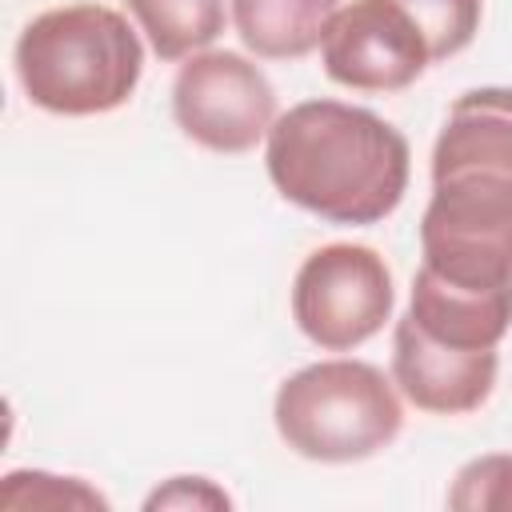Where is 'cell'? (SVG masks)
Here are the masks:
<instances>
[{
	"instance_id": "1",
	"label": "cell",
	"mask_w": 512,
	"mask_h": 512,
	"mask_svg": "<svg viewBox=\"0 0 512 512\" xmlns=\"http://www.w3.org/2000/svg\"><path fill=\"white\" fill-rule=\"evenodd\" d=\"M264 168L276 192L328 224H380L408 192L412 152L400 128L360 104L304 100L268 128Z\"/></svg>"
},
{
	"instance_id": "2",
	"label": "cell",
	"mask_w": 512,
	"mask_h": 512,
	"mask_svg": "<svg viewBox=\"0 0 512 512\" xmlns=\"http://www.w3.org/2000/svg\"><path fill=\"white\" fill-rule=\"evenodd\" d=\"M140 72V36L108 4L80 0L48 8L16 40V80L52 116H104L128 104Z\"/></svg>"
},
{
	"instance_id": "3",
	"label": "cell",
	"mask_w": 512,
	"mask_h": 512,
	"mask_svg": "<svg viewBox=\"0 0 512 512\" xmlns=\"http://www.w3.org/2000/svg\"><path fill=\"white\" fill-rule=\"evenodd\" d=\"M272 420L296 456L316 464H356L400 436L404 408L376 364L336 356L292 372L276 388Z\"/></svg>"
},
{
	"instance_id": "4",
	"label": "cell",
	"mask_w": 512,
	"mask_h": 512,
	"mask_svg": "<svg viewBox=\"0 0 512 512\" xmlns=\"http://www.w3.org/2000/svg\"><path fill=\"white\" fill-rule=\"evenodd\" d=\"M420 248L424 268L456 288H512V180L480 172L432 180Z\"/></svg>"
},
{
	"instance_id": "5",
	"label": "cell",
	"mask_w": 512,
	"mask_h": 512,
	"mask_svg": "<svg viewBox=\"0 0 512 512\" xmlns=\"http://www.w3.org/2000/svg\"><path fill=\"white\" fill-rule=\"evenodd\" d=\"M392 272L368 244H324L296 268L292 320L324 352H352L392 320Z\"/></svg>"
},
{
	"instance_id": "6",
	"label": "cell",
	"mask_w": 512,
	"mask_h": 512,
	"mask_svg": "<svg viewBox=\"0 0 512 512\" xmlns=\"http://www.w3.org/2000/svg\"><path fill=\"white\" fill-rule=\"evenodd\" d=\"M172 116L208 152H248L276 124V88L264 68L228 48L188 56L172 80Z\"/></svg>"
},
{
	"instance_id": "7",
	"label": "cell",
	"mask_w": 512,
	"mask_h": 512,
	"mask_svg": "<svg viewBox=\"0 0 512 512\" xmlns=\"http://www.w3.org/2000/svg\"><path fill=\"white\" fill-rule=\"evenodd\" d=\"M328 80L352 92H404L432 64L428 40L396 0H352L324 28Z\"/></svg>"
},
{
	"instance_id": "8",
	"label": "cell",
	"mask_w": 512,
	"mask_h": 512,
	"mask_svg": "<svg viewBox=\"0 0 512 512\" xmlns=\"http://www.w3.org/2000/svg\"><path fill=\"white\" fill-rule=\"evenodd\" d=\"M500 356L496 348L468 352L448 348L420 332V324L404 312L392 332V384L404 392L408 404L436 416L476 412L496 388Z\"/></svg>"
},
{
	"instance_id": "9",
	"label": "cell",
	"mask_w": 512,
	"mask_h": 512,
	"mask_svg": "<svg viewBox=\"0 0 512 512\" xmlns=\"http://www.w3.org/2000/svg\"><path fill=\"white\" fill-rule=\"evenodd\" d=\"M480 172L512 180V88H472L456 96L432 148V180Z\"/></svg>"
},
{
	"instance_id": "10",
	"label": "cell",
	"mask_w": 512,
	"mask_h": 512,
	"mask_svg": "<svg viewBox=\"0 0 512 512\" xmlns=\"http://www.w3.org/2000/svg\"><path fill=\"white\" fill-rule=\"evenodd\" d=\"M408 316L420 324V332H428L448 348L484 352L496 348L512 324V288H496V292L456 288L420 264V272L412 276Z\"/></svg>"
},
{
	"instance_id": "11",
	"label": "cell",
	"mask_w": 512,
	"mask_h": 512,
	"mask_svg": "<svg viewBox=\"0 0 512 512\" xmlns=\"http://www.w3.org/2000/svg\"><path fill=\"white\" fill-rule=\"evenodd\" d=\"M340 0H232V24L260 60H300L320 48Z\"/></svg>"
},
{
	"instance_id": "12",
	"label": "cell",
	"mask_w": 512,
	"mask_h": 512,
	"mask_svg": "<svg viewBox=\"0 0 512 512\" xmlns=\"http://www.w3.org/2000/svg\"><path fill=\"white\" fill-rule=\"evenodd\" d=\"M160 60H188L204 52L228 24L224 0H124Z\"/></svg>"
},
{
	"instance_id": "13",
	"label": "cell",
	"mask_w": 512,
	"mask_h": 512,
	"mask_svg": "<svg viewBox=\"0 0 512 512\" xmlns=\"http://www.w3.org/2000/svg\"><path fill=\"white\" fill-rule=\"evenodd\" d=\"M396 4L424 32L432 64L464 52L476 40L480 16H484V0H396Z\"/></svg>"
},
{
	"instance_id": "14",
	"label": "cell",
	"mask_w": 512,
	"mask_h": 512,
	"mask_svg": "<svg viewBox=\"0 0 512 512\" xmlns=\"http://www.w3.org/2000/svg\"><path fill=\"white\" fill-rule=\"evenodd\" d=\"M0 508H108V500L76 476L52 472H8L0 484Z\"/></svg>"
},
{
	"instance_id": "15",
	"label": "cell",
	"mask_w": 512,
	"mask_h": 512,
	"mask_svg": "<svg viewBox=\"0 0 512 512\" xmlns=\"http://www.w3.org/2000/svg\"><path fill=\"white\" fill-rule=\"evenodd\" d=\"M448 508L508 512L512 508V452H488V456L468 460L448 488Z\"/></svg>"
},
{
	"instance_id": "16",
	"label": "cell",
	"mask_w": 512,
	"mask_h": 512,
	"mask_svg": "<svg viewBox=\"0 0 512 512\" xmlns=\"http://www.w3.org/2000/svg\"><path fill=\"white\" fill-rule=\"evenodd\" d=\"M148 512L156 508H232V496L216 488L208 476H172L164 488H156L144 500Z\"/></svg>"
}]
</instances>
